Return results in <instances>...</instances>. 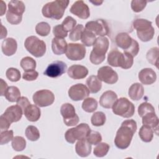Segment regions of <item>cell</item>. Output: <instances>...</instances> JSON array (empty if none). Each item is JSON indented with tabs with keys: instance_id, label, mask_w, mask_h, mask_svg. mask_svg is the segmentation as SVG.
<instances>
[{
	"instance_id": "cell-30",
	"label": "cell",
	"mask_w": 159,
	"mask_h": 159,
	"mask_svg": "<svg viewBox=\"0 0 159 159\" xmlns=\"http://www.w3.org/2000/svg\"><path fill=\"white\" fill-rule=\"evenodd\" d=\"M140 139L144 142H150L153 137V130L149 126L143 125L139 132Z\"/></svg>"
},
{
	"instance_id": "cell-28",
	"label": "cell",
	"mask_w": 159,
	"mask_h": 159,
	"mask_svg": "<svg viewBox=\"0 0 159 159\" xmlns=\"http://www.w3.org/2000/svg\"><path fill=\"white\" fill-rule=\"evenodd\" d=\"M142 118L143 125H148L152 129H158L159 120L157 116L155 114V112H148L142 117Z\"/></svg>"
},
{
	"instance_id": "cell-5",
	"label": "cell",
	"mask_w": 159,
	"mask_h": 159,
	"mask_svg": "<svg viewBox=\"0 0 159 159\" xmlns=\"http://www.w3.org/2000/svg\"><path fill=\"white\" fill-rule=\"evenodd\" d=\"M152 22L145 19H136L132 22L133 27L137 30L138 38L142 42L151 40L155 34V29Z\"/></svg>"
},
{
	"instance_id": "cell-20",
	"label": "cell",
	"mask_w": 159,
	"mask_h": 159,
	"mask_svg": "<svg viewBox=\"0 0 159 159\" xmlns=\"http://www.w3.org/2000/svg\"><path fill=\"white\" fill-rule=\"evenodd\" d=\"M117 99V94L111 90L104 92L100 97L99 104L104 108L110 109Z\"/></svg>"
},
{
	"instance_id": "cell-43",
	"label": "cell",
	"mask_w": 159,
	"mask_h": 159,
	"mask_svg": "<svg viewBox=\"0 0 159 159\" xmlns=\"http://www.w3.org/2000/svg\"><path fill=\"white\" fill-rule=\"evenodd\" d=\"M148 112H155L154 107L149 102H144L141 103L138 107V114L140 117H143Z\"/></svg>"
},
{
	"instance_id": "cell-18",
	"label": "cell",
	"mask_w": 159,
	"mask_h": 159,
	"mask_svg": "<svg viewBox=\"0 0 159 159\" xmlns=\"http://www.w3.org/2000/svg\"><path fill=\"white\" fill-rule=\"evenodd\" d=\"M68 75L72 79L80 80L84 78L88 74L86 67L80 65H73L67 70Z\"/></svg>"
},
{
	"instance_id": "cell-29",
	"label": "cell",
	"mask_w": 159,
	"mask_h": 159,
	"mask_svg": "<svg viewBox=\"0 0 159 159\" xmlns=\"http://www.w3.org/2000/svg\"><path fill=\"white\" fill-rule=\"evenodd\" d=\"M25 7L21 1H11L8 3V12L17 15H22L25 12Z\"/></svg>"
},
{
	"instance_id": "cell-9",
	"label": "cell",
	"mask_w": 159,
	"mask_h": 159,
	"mask_svg": "<svg viewBox=\"0 0 159 159\" xmlns=\"http://www.w3.org/2000/svg\"><path fill=\"white\" fill-rule=\"evenodd\" d=\"M60 113L63 118V122L66 126H75L79 122V117L75 112V107L70 103L61 105Z\"/></svg>"
},
{
	"instance_id": "cell-4",
	"label": "cell",
	"mask_w": 159,
	"mask_h": 159,
	"mask_svg": "<svg viewBox=\"0 0 159 159\" xmlns=\"http://www.w3.org/2000/svg\"><path fill=\"white\" fill-rule=\"evenodd\" d=\"M109 42L106 37L96 38L93 44V50L90 53V61L94 65H99L104 61L106 53L109 48Z\"/></svg>"
},
{
	"instance_id": "cell-11",
	"label": "cell",
	"mask_w": 159,
	"mask_h": 159,
	"mask_svg": "<svg viewBox=\"0 0 159 159\" xmlns=\"http://www.w3.org/2000/svg\"><path fill=\"white\" fill-rule=\"evenodd\" d=\"M85 29L99 37H104L108 35L109 32L108 25L103 19H97L88 22L85 25Z\"/></svg>"
},
{
	"instance_id": "cell-31",
	"label": "cell",
	"mask_w": 159,
	"mask_h": 159,
	"mask_svg": "<svg viewBox=\"0 0 159 159\" xmlns=\"http://www.w3.org/2000/svg\"><path fill=\"white\" fill-rule=\"evenodd\" d=\"M4 96L9 102H16L17 100L20 97V92L19 88L16 86H9L5 93Z\"/></svg>"
},
{
	"instance_id": "cell-12",
	"label": "cell",
	"mask_w": 159,
	"mask_h": 159,
	"mask_svg": "<svg viewBox=\"0 0 159 159\" xmlns=\"http://www.w3.org/2000/svg\"><path fill=\"white\" fill-rule=\"evenodd\" d=\"M86 48L84 45L81 43H70L67 45L65 52L66 57L72 61L83 60L86 55Z\"/></svg>"
},
{
	"instance_id": "cell-33",
	"label": "cell",
	"mask_w": 159,
	"mask_h": 159,
	"mask_svg": "<svg viewBox=\"0 0 159 159\" xmlns=\"http://www.w3.org/2000/svg\"><path fill=\"white\" fill-rule=\"evenodd\" d=\"M158 55L159 48L157 47L151 48L146 54V58L147 61L153 65H155L158 68Z\"/></svg>"
},
{
	"instance_id": "cell-21",
	"label": "cell",
	"mask_w": 159,
	"mask_h": 159,
	"mask_svg": "<svg viewBox=\"0 0 159 159\" xmlns=\"http://www.w3.org/2000/svg\"><path fill=\"white\" fill-rule=\"evenodd\" d=\"M91 145L88 142L86 139L78 140L75 145V151L78 156L86 157L91 154Z\"/></svg>"
},
{
	"instance_id": "cell-16",
	"label": "cell",
	"mask_w": 159,
	"mask_h": 159,
	"mask_svg": "<svg viewBox=\"0 0 159 159\" xmlns=\"http://www.w3.org/2000/svg\"><path fill=\"white\" fill-rule=\"evenodd\" d=\"M70 12L82 19H86L90 16L88 6L81 0L75 1L71 6Z\"/></svg>"
},
{
	"instance_id": "cell-13",
	"label": "cell",
	"mask_w": 159,
	"mask_h": 159,
	"mask_svg": "<svg viewBox=\"0 0 159 159\" xmlns=\"http://www.w3.org/2000/svg\"><path fill=\"white\" fill-rule=\"evenodd\" d=\"M89 90L87 86L82 83H78L71 86L68 93L70 99L75 101L84 99L89 95Z\"/></svg>"
},
{
	"instance_id": "cell-23",
	"label": "cell",
	"mask_w": 159,
	"mask_h": 159,
	"mask_svg": "<svg viewBox=\"0 0 159 159\" xmlns=\"http://www.w3.org/2000/svg\"><path fill=\"white\" fill-rule=\"evenodd\" d=\"M133 39L125 32L119 33L115 39L116 43L119 48L124 50H127L132 43Z\"/></svg>"
},
{
	"instance_id": "cell-35",
	"label": "cell",
	"mask_w": 159,
	"mask_h": 159,
	"mask_svg": "<svg viewBox=\"0 0 159 159\" xmlns=\"http://www.w3.org/2000/svg\"><path fill=\"white\" fill-rule=\"evenodd\" d=\"M20 66L25 71L35 70L36 68L35 60L30 57H25L20 60Z\"/></svg>"
},
{
	"instance_id": "cell-56",
	"label": "cell",
	"mask_w": 159,
	"mask_h": 159,
	"mask_svg": "<svg viewBox=\"0 0 159 159\" xmlns=\"http://www.w3.org/2000/svg\"><path fill=\"white\" fill-rule=\"evenodd\" d=\"M1 16H2L4 15V14L6 12V3H4V1H1Z\"/></svg>"
},
{
	"instance_id": "cell-44",
	"label": "cell",
	"mask_w": 159,
	"mask_h": 159,
	"mask_svg": "<svg viewBox=\"0 0 159 159\" xmlns=\"http://www.w3.org/2000/svg\"><path fill=\"white\" fill-rule=\"evenodd\" d=\"M86 140L91 145H97L102 140V136L99 132L91 130Z\"/></svg>"
},
{
	"instance_id": "cell-38",
	"label": "cell",
	"mask_w": 159,
	"mask_h": 159,
	"mask_svg": "<svg viewBox=\"0 0 159 159\" xmlns=\"http://www.w3.org/2000/svg\"><path fill=\"white\" fill-rule=\"evenodd\" d=\"M109 145L105 142H100L94 148L93 153L97 157H103L106 156L109 152Z\"/></svg>"
},
{
	"instance_id": "cell-36",
	"label": "cell",
	"mask_w": 159,
	"mask_h": 159,
	"mask_svg": "<svg viewBox=\"0 0 159 159\" xmlns=\"http://www.w3.org/2000/svg\"><path fill=\"white\" fill-rule=\"evenodd\" d=\"M106 120V116L102 112L98 111L94 112L91 118V124L94 126L99 127L103 125Z\"/></svg>"
},
{
	"instance_id": "cell-7",
	"label": "cell",
	"mask_w": 159,
	"mask_h": 159,
	"mask_svg": "<svg viewBox=\"0 0 159 159\" xmlns=\"http://www.w3.org/2000/svg\"><path fill=\"white\" fill-rule=\"evenodd\" d=\"M24 47L31 55L36 58L43 57L46 52V44L44 41L34 35L28 37L25 40Z\"/></svg>"
},
{
	"instance_id": "cell-1",
	"label": "cell",
	"mask_w": 159,
	"mask_h": 159,
	"mask_svg": "<svg viewBox=\"0 0 159 159\" xmlns=\"http://www.w3.org/2000/svg\"><path fill=\"white\" fill-rule=\"evenodd\" d=\"M137 129V126L135 120L128 119L123 121L116 132L114 139L115 145L122 150L128 148Z\"/></svg>"
},
{
	"instance_id": "cell-6",
	"label": "cell",
	"mask_w": 159,
	"mask_h": 159,
	"mask_svg": "<svg viewBox=\"0 0 159 159\" xmlns=\"http://www.w3.org/2000/svg\"><path fill=\"white\" fill-rule=\"evenodd\" d=\"M112 109L114 114L124 118L132 117L135 112L134 104L126 98H120L117 99L113 104Z\"/></svg>"
},
{
	"instance_id": "cell-32",
	"label": "cell",
	"mask_w": 159,
	"mask_h": 159,
	"mask_svg": "<svg viewBox=\"0 0 159 159\" xmlns=\"http://www.w3.org/2000/svg\"><path fill=\"white\" fill-rule=\"evenodd\" d=\"M96 39V35L93 32L84 29L81 37V41L84 45L86 47H91L93 45Z\"/></svg>"
},
{
	"instance_id": "cell-19",
	"label": "cell",
	"mask_w": 159,
	"mask_h": 159,
	"mask_svg": "<svg viewBox=\"0 0 159 159\" xmlns=\"http://www.w3.org/2000/svg\"><path fill=\"white\" fill-rule=\"evenodd\" d=\"M139 79L140 81L145 85H150L154 83L157 80L155 71L150 68H145L139 73Z\"/></svg>"
},
{
	"instance_id": "cell-10",
	"label": "cell",
	"mask_w": 159,
	"mask_h": 159,
	"mask_svg": "<svg viewBox=\"0 0 159 159\" xmlns=\"http://www.w3.org/2000/svg\"><path fill=\"white\" fill-rule=\"evenodd\" d=\"M33 101L37 106L43 107L52 105L55 101L53 93L48 89H41L36 91L32 97Z\"/></svg>"
},
{
	"instance_id": "cell-52",
	"label": "cell",
	"mask_w": 159,
	"mask_h": 159,
	"mask_svg": "<svg viewBox=\"0 0 159 159\" xmlns=\"http://www.w3.org/2000/svg\"><path fill=\"white\" fill-rule=\"evenodd\" d=\"M17 105L19 106L23 110V111L25 110V109L30 104V101H29L28 98L25 96L20 97L16 101Z\"/></svg>"
},
{
	"instance_id": "cell-37",
	"label": "cell",
	"mask_w": 159,
	"mask_h": 159,
	"mask_svg": "<svg viewBox=\"0 0 159 159\" xmlns=\"http://www.w3.org/2000/svg\"><path fill=\"white\" fill-rule=\"evenodd\" d=\"M25 134L27 139L30 141H37L40 138L39 129L34 125H29L25 129Z\"/></svg>"
},
{
	"instance_id": "cell-46",
	"label": "cell",
	"mask_w": 159,
	"mask_h": 159,
	"mask_svg": "<svg viewBox=\"0 0 159 159\" xmlns=\"http://www.w3.org/2000/svg\"><path fill=\"white\" fill-rule=\"evenodd\" d=\"M147 1L143 0H133L131 1V8L135 12L142 11L146 7Z\"/></svg>"
},
{
	"instance_id": "cell-50",
	"label": "cell",
	"mask_w": 159,
	"mask_h": 159,
	"mask_svg": "<svg viewBox=\"0 0 159 159\" xmlns=\"http://www.w3.org/2000/svg\"><path fill=\"white\" fill-rule=\"evenodd\" d=\"M139 49H140V48H139V43L135 40L134 39L130 47L127 50H124V52L128 53L130 54L132 56L135 57L138 54V53L139 52Z\"/></svg>"
},
{
	"instance_id": "cell-3",
	"label": "cell",
	"mask_w": 159,
	"mask_h": 159,
	"mask_svg": "<svg viewBox=\"0 0 159 159\" xmlns=\"http://www.w3.org/2000/svg\"><path fill=\"white\" fill-rule=\"evenodd\" d=\"M107 63L114 67H120L122 69L130 68L134 63V57L130 54L113 49L107 55Z\"/></svg>"
},
{
	"instance_id": "cell-14",
	"label": "cell",
	"mask_w": 159,
	"mask_h": 159,
	"mask_svg": "<svg viewBox=\"0 0 159 159\" xmlns=\"http://www.w3.org/2000/svg\"><path fill=\"white\" fill-rule=\"evenodd\" d=\"M67 70L66 64L60 60L54 61L51 63L43 72V75L50 78H57L61 76Z\"/></svg>"
},
{
	"instance_id": "cell-51",
	"label": "cell",
	"mask_w": 159,
	"mask_h": 159,
	"mask_svg": "<svg viewBox=\"0 0 159 159\" xmlns=\"http://www.w3.org/2000/svg\"><path fill=\"white\" fill-rule=\"evenodd\" d=\"M39 76V73L35 70L25 71L22 74V78L26 81H34Z\"/></svg>"
},
{
	"instance_id": "cell-49",
	"label": "cell",
	"mask_w": 159,
	"mask_h": 159,
	"mask_svg": "<svg viewBox=\"0 0 159 159\" xmlns=\"http://www.w3.org/2000/svg\"><path fill=\"white\" fill-rule=\"evenodd\" d=\"M53 34L55 37L60 39H64L68 35V32L63 28L61 24H58L53 27Z\"/></svg>"
},
{
	"instance_id": "cell-40",
	"label": "cell",
	"mask_w": 159,
	"mask_h": 159,
	"mask_svg": "<svg viewBox=\"0 0 159 159\" xmlns=\"http://www.w3.org/2000/svg\"><path fill=\"white\" fill-rule=\"evenodd\" d=\"M84 30V27L82 24H78L76 27L70 32L69 35V39L73 41H78L81 39L82 34Z\"/></svg>"
},
{
	"instance_id": "cell-26",
	"label": "cell",
	"mask_w": 159,
	"mask_h": 159,
	"mask_svg": "<svg viewBox=\"0 0 159 159\" xmlns=\"http://www.w3.org/2000/svg\"><path fill=\"white\" fill-rule=\"evenodd\" d=\"M144 94V89L139 83H135L132 84L128 91V94L130 98L134 101H139L142 99Z\"/></svg>"
},
{
	"instance_id": "cell-25",
	"label": "cell",
	"mask_w": 159,
	"mask_h": 159,
	"mask_svg": "<svg viewBox=\"0 0 159 159\" xmlns=\"http://www.w3.org/2000/svg\"><path fill=\"white\" fill-rule=\"evenodd\" d=\"M67 43L64 39L54 37L52 40V50L54 54L60 55L66 52Z\"/></svg>"
},
{
	"instance_id": "cell-2",
	"label": "cell",
	"mask_w": 159,
	"mask_h": 159,
	"mask_svg": "<svg viewBox=\"0 0 159 159\" xmlns=\"http://www.w3.org/2000/svg\"><path fill=\"white\" fill-rule=\"evenodd\" d=\"M68 4L69 1L68 0H56L48 2L43 6L42 14L47 18L60 20L63 16Z\"/></svg>"
},
{
	"instance_id": "cell-39",
	"label": "cell",
	"mask_w": 159,
	"mask_h": 159,
	"mask_svg": "<svg viewBox=\"0 0 159 159\" xmlns=\"http://www.w3.org/2000/svg\"><path fill=\"white\" fill-rule=\"evenodd\" d=\"M13 149L17 152H20L25 149L26 147V141L21 136H16L12 140L11 143Z\"/></svg>"
},
{
	"instance_id": "cell-15",
	"label": "cell",
	"mask_w": 159,
	"mask_h": 159,
	"mask_svg": "<svg viewBox=\"0 0 159 159\" xmlns=\"http://www.w3.org/2000/svg\"><path fill=\"white\" fill-rule=\"evenodd\" d=\"M97 76L101 81L109 84L116 83L119 78L117 73L109 66H104L99 68Z\"/></svg>"
},
{
	"instance_id": "cell-48",
	"label": "cell",
	"mask_w": 159,
	"mask_h": 159,
	"mask_svg": "<svg viewBox=\"0 0 159 159\" xmlns=\"http://www.w3.org/2000/svg\"><path fill=\"white\" fill-rule=\"evenodd\" d=\"M6 17L7 22L13 25H17L20 24L22 20V15H17L15 14L11 13L8 11L7 12Z\"/></svg>"
},
{
	"instance_id": "cell-45",
	"label": "cell",
	"mask_w": 159,
	"mask_h": 159,
	"mask_svg": "<svg viewBox=\"0 0 159 159\" xmlns=\"http://www.w3.org/2000/svg\"><path fill=\"white\" fill-rule=\"evenodd\" d=\"M76 25V20L71 16H67L62 22L61 25L63 28L68 32H71Z\"/></svg>"
},
{
	"instance_id": "cell-53",
	"label": "cell",
	"mask_w": 159,
	"mask_h": 159,
	"mask_svg": "<svg viewBox=\"0 0 159 159\" xmlns=\"http://www.w3.org/2000/svg\"><path fill=\"white\" fill-rule=\"evenodd\" d=\"M0 119H1V127H0L1 130L2 131V130H6L8 129L9 128V127L11 126V124L9 121H7L2 116H1Z\"/></svg>"
},
{
	"instance_id": "cell-8",
	"label": "cell",
	"mask_w": 159,
	"mask_h": 159,
	"mask_svg": "<svg viewBox=\"0 0 159 159\" xmlns=\"http://www.w3.org/2000/svg\"><path fill=\"white\" fill-rule=\"evenodd\" d=\"M91 130L88 124L81 123L75 127L67 130L65 134V138L68 143H74L76 140L86 139Z\"/></svg>"
},
{
	"instance_id": "cell-34",
	"label": "cell",
	"mask_w": 159,
	"mask_h": 159,
	"mask_svg": "<svg viewBox=\"0 0 159 159\" xmlns=\"http://www.w3.org/2000/svg\"><path fill=\"white\" fill-rule=\"evenodd\" d=\"M81 106L85 112H93L97 109L98 101L93 98H87L83 101Z\"/></svg>"
},
{
	"instance_id": "cell-41",
	"label": "cell",
	"mask_w": 159,
	"mask_h": 159,
	"mask_svg": "<svg viewBox=\"0 0 159 159\" xmlns=\"http://www.w3.org/2000/svg\"><path fill=\"white\" fill-rule=\"evenodd\" d=\"M35 32L40 36H47L50 32V26L47 22H40L36 25Z\"/></svg>"
},
{
	"instance_id": "cell-22",
	"label": "cell",
	"mask_w": 159,
	"mask_h": 159,
	"mask_svg": "<svg viewBox=\"0 0 159 159\" xmlns=\"http://www.w3.org/2000/svg\"><path fill=\"white\" fill-rule=\"evenodd\" d=\"M17 49V41L11 37L4 39L1 45V50L6 56H12L16 52Z\"/></svg>"
},
{
	"instance_id": "cell-27",
	"label": "cell",
	"mask_w": 159,
	"mask_h": 159,
	"mask_svg": "<svg viewBox=\"0 0 159 159\" xmlns=\"http://www.w3.org/2000/svg\"><path fill=\"white\" fill-rule=\"evenodd\" d=\"M86 83L89 91L93 94L97 93L102 88L101 81L95 75L89 76L86 80Z\"/></svg>"
},
{
	"instance_id": "cell-47",
	"label": "cell",
	"mask_w": 159,
	"mask_h": 159,
	"mask_svg": "<svg viewBox=\"0 0 159 159\" xmlns=\"http://www.w3.org/2000/svg\"><path fill=\"white\" fill-rule=\"evenodd\" d=\"M14 138V133L12 130H6L1 132V145H4L9 142Z\"/></svg>"
},
{
	"instance_id": "cell-57",
	"label": "cell",
	"mask_w": 159,
	"mask_h": 159,
	"mask_svg": "<svg viewBox=\"0 0 159 159\" xmlns=\"http://www.w3.org/2000/svg\"><path fill=\"white\" fill-rule=\"evenodd\" d=\"M90 2L93 3L94 5L95 6H100L102 2L103 1H90Z\"/></svg>"
},
{
	"instance_id": "cell-55",
	"label": "cell",
	"mask_w": 159,
	"mask_h": 159,
	"mask_svg": "<svg viewBox=\"0 0 159 159\" xmlns=\"http://www.w3.org/2000/svg\"><path fill=\"white\" fill-rule=\"evenodd\" d=\"M7 30H6V28L4 27L2 24H1V39H3V38H5L6 36H7Z\"/></svg>"
},
{
	"instance_id": "cell-24",
	"label": "cell",
	"mask_w": 159,
	"mask_h": 159,
	"mask_svg": "<svg viewBox=\"0 0 159 159\" xmlns=\"http://www.w3.org/2000/svg\"><path fill=\"white\" fill-rule=\"evenodd\" d=\"M24 114L28 120L30 122H36L40 117L41 111L36 105L30 104L24 111Z\"/></svg>"
},
{
	"instance_id": "cell-17",
	"label": "cell",
	"mask_w": 159,
	"mask_h": 159,
	"mask_svg": "<svg viewBox=\"0 0 159 159\" xmlns=\"http://www.w3.org/2000/svg\"><path fill=\"white\" fill-rule=\"evenodd\" d=\"M23 112L22 109L19 106L14 105L8 107L1 116L12 124V122H16L20 120Z\"/></svg>"
},
{
	"instance_id": "cell-54",
	"label": "cell",
	"mask_w": 159,
	"mask_h": 159,
	"mask_svg": "<svg viewBox=\"0 0 159 159\" xmlns=\"http://www.w3.org/2000/svg\"><path fill=\"white\" fill-rule=\"evenodd\" d=\"M0 80H1V96H4L8 86L6 82H5L3 80V79L1 78Z\"/></svg>"
},
{
	"instance_id": "cell-42",
	"label": "cell",
	"mask_w": 159,
	"mask_h": 159,
	"mask_svg": "<svg viewBox=\"0 0 159 159\" xmlns=\"http://www.w3.org/2000/svg\"><path fill=\"white\" fill-rule=\"evenodd\" d=\"M7 78L12 82H17L20 80L21 75L20 71L15 68H9L6 72Z\"/></svg>"
}]
</instances>
